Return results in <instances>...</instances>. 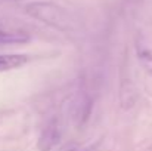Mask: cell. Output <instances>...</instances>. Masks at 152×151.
<instances>
[{"label":"cell","instance_id":"cell-2","mask_svg":"<svg viewBox=\"0 0 152 151\" xmlns=\"http://www.w3.org/2000/svg\"><path fill=\"white\" fill-rule=\"evenodd\" d=\"M136 55L148 76H152V30L139 33L136 40Z\"/></svg>","mask_w":152,"mask_h":151},{"label":"cell","instance_id":"cell-5","mask_svg":"<svg viewBox=\"0 0 152 151\" xmlns=\"http://www.w3.org/2000/svg\"><path fill=\"white\" fill-rule=\"evenodd\" d=\"M27 62H28L27 55H16V53L0 55V71H9V70L19 68Z\"/></svg>","mask_w":152,"mask_h":151},{"label":"cell","instance_id":"cell-4","mask_svg":"<svg viewBox=\"0 0 152 151\" xmlns=\"http://www.w3.org/2000/svg\"><path fill=\"white\" fill-rule=\"evenodd\" d=\"M28 40H30V36L24 30L6 28V27L0 25V46L18 45V43H24V42H28Z\"/></svg>","mask_w":152,"mask_h":151},{"label":"cell","instance_id":"cell-3","mask_svg":"<svg viewBox=\"0 0 152 151\" xmlns=\"http://www.w3.org/2000/svg\"><path fill=\"white\" fill-rule=\"evenodd\" d=\"M61 130H59V126L58 123L53 120L50 122V124L45 129L43 132V136H42V141H40V147L43 151H53L58 144L61 142Z\"/></svg>","mask_w":152,"mask_h":151},{"label":"cell","instance_id":"cell-1","mask_svg":"<svg viewBox=\"0 0 152 151\" xmlns=\"http://www.w3.org/2000/svg\"><path fill=\"white\" fill-rule=\"evenodd\" d=\"M27 10L34 18H39L43 22L55 25L58 28H65L69 22L68 15L61 7L50 4V3H31L27 7Z\"/></svg>","mask_w":152,"mask_h":151}]
</instances>
